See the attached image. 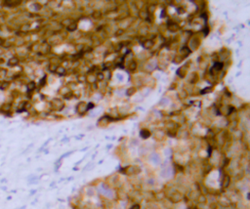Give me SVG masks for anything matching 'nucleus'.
I'll use <instances>...</instances> for the list:
<instances>
[{"mask_svg": "<svg viewBox=\"0 0 250 209\" xmlns=\"http://www.w3.org/2000/svg\"><path fill=\"white\" fill-rule=\"evenodd\" d=\"M191 209H197V208H191Z\"/></svg>", "mask_w": 250, "mask_h": 209, "instance_id": "obj_4", "label": "nucleus"}, {"mask_svg": "<svg viewBox=\"0 0 250 209\" xmlns=\"http://www.w3.org/2000/svg\"><path fill=\"white\" fill-rule=\"evenodd\" d=\"M141 136L146 139V138L150 137V132L147 131V130H143V131H141Z\"/></svg>", "mask_w": 250, "mask_h": 209, "instance_id": "obj_1", "label": "nucleus"}, {"mask_svg": "<svg viewBox=\"0 0 250 209\" xmlns=\"http://www.w3.org/2000/svg\"><path fill=\"white\" fill-rule=\"evenodd\" d=\"M18 63V59H16V58H13V59H11V60L9 61V64L11 66V64H17Z\"/></svg>", "mask_w": 250, "mask_h": 209, "instance_id": "obj_2", "label": "nucleus"}, {"mask_svg": "<svg viewBox=\"0 0 250 209\" xmlns=\"http://www.w3.org/2000/svg\"><path fill=\"white\" fill-rule=\"evenodd\" d=\"M131 209H140V205H138V204H136V205L132 206V208H131Z\"/></svg>", "mask_w": 250, "mask_h": 209, "instance_id": "obj_3", "label": "nucleus"}]
</instances>
